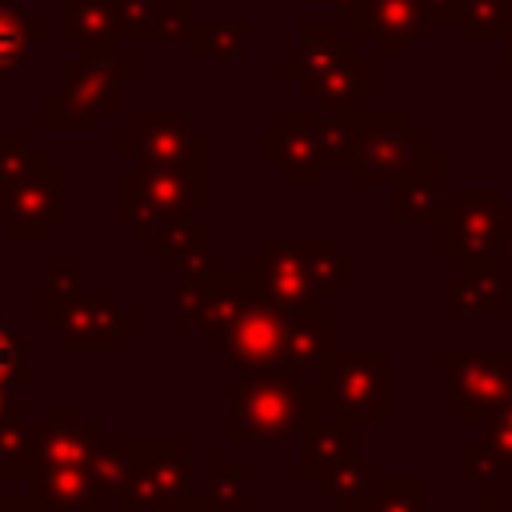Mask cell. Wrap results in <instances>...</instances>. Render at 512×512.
Wrapping results in <instances>:
<instances>
[{
    "label": "cell",
    "mask_w": 512,
    "mask_h": 512,
    "mask_svg": "<svg viewBox=\"0 0 512 512\" xmlns=\"http://www.w3.org/2000/svg\"><path fill=\"white\" fill-rule=\"evenodd\" d=\"M336 340H340V324L332 312L320 308H300L288 316V332H284V364L300 376L320 384L332 356H336Z\"/></svg>",
    "instance_id": "cell-17"
},
{
    "label": "cell",
    "mask_w": 512,
    "mask_h": 512,
    "mask_svg": "<svg viewBox=\"0 0 512 512\" xmlns=\"http://www.w3.org/2000/svg\"><path fill=\"white\" fill-rule=\"evenodd\" d=\"M140 72V60L120 48H80L76 56L60 60V92L72 96L92 116L120 112V84Z\"/></svg>",
    "instance_id": "cell-11"
},
{
    "label": "cell",
    "mask_w": 512,
    "mask_h": 512,
    "mask_svg": "<svg viewBox=\"0 0 512 512\" xmlns=\"http://www.w3.org/2000/svg\"><path fill=\"white\" fill-rule=\"evenodd\" d=\"M512 24V0H464L456 28L472 44H496Z\"/></svg>",
    "instance_id": "cell-36"
},
{
    "label": "cell",
    "mask_w": 512,
    "mask_h": 512,
    "mask_svg": "<svg viewBox=\"0 0 512 512\" xmlns=\"http://www.w3.org/2000/svg\"><path fill=\"white\" fill-rule=\"evenodd\" d=\"M496 48H500V72L512 80V24H508V32L496 40Z\"/></svg>",
    "instance_id": "cell-45"
},
{
    "label": "cell",
    "mask_w": 512,
    "mask_h": 512,
    "mask_svg": "<svg viewBox=\"0 0 512 512\" xmlns=\"http://www.w3.org/2000/svg\"><path fill=\"white\" fill-rule=\"evenodd\" d=\"M316 136H320V164L324 172H352L356 148H360V112H316Z\"/></svg>",
    "instance_id": "cell-31"
},
{
    "label": "cell",
    "mask_w": 512,
    "mask_h": 512,
    "mask_svg": "<svg viewBox=\"0 0 512 512\" xmlns=\"http://www.w3.org/2000/svg\"><path fill=\"white\" fill-rule=\"evenodd\" d=\"M144 444H148V440H108V444L100 440V444H96L88 468H92V480H96V488H100L104 500H116V492L124 488V480H128L132 468L140 464Z\"/></svg>",
    "instance_id": "cell-32"
},
{
    "label": "cell",
    "mask_w": 512,
    "mask_h": 512,
    "mask_svg": "<svg viewBox=\"0 0 512 512\" xmlns=\"http://www.w3.org/2000/svg\"><path fill=\"white\" fill-rule=\"evenodd\" d=\"M48 40V28L20 4H0V80L24 76L28 52Z\"/></svg>",
    "instance_id": "cell-25"
},
{
    "label": "cell",
    "mask_w": 512,
    "mask_h": 512,
    "mask_svg": "<svg viewBox=\"0 0 512 512\" xmlns=\"http://www.w3.org/2000/svg\"><path fill=\"white\" fill-rule=\"evenodd\" d=\"M24 380H28V344L8 324V316L0 312V384L4 388H20Z\"/></svg>",
    "instance_id": "cell-40"
},
{
    "label": "cell",
    "mask_w": 512,
    "mask_h": 512,
    "mask_svg": "<svg viewBox=\"0 0 512 512\" xmlns=\"http://www.w3.org/2000/svg\"><path fill=\"white\" fill-rule=\"evenodd\" d=\"M316 112H284L276 128L260 136V164L280 176L284 188H316L320 184V136Z\"/></svg>",
    "instance_id": "cell-12"
},
{
    "label": "cell",
    "mask_w": 512,
    "mask_h": 512,
    "mask_svg": "<svg viewBox=\"0 0 512 512\" xmlns=\"http://www.w3.org/2000/svg\"><path fill=\"white\" fill-rule=\"evenodd\" d=\"M208 236H212V228L204 224V220H196L192 212H184V216H172V220H164L156 232H152V240H148V248H152V256L156 260H184L188 252H196V248H204L208 244Z\"/></svg>",
    "instance_id": "cell-35"
},
{
    "label": "cell",
    "mask_w": 512,
    "mask_h": 512,
    "mask_svg": "<svg viewBox=\"0 0 512 512\" xmlns=\"http://www.w3.org/2000/svg\"><path fill=\"white\" fill-rule=\"evenodd\" d=\"M0 512H32L28 496H0Z\"/></svg>",
    "instance_id": "cell-46"
},
{
    "label": "cell",
    "mask_w": 512,
    "mask_h": 512,
    "mask_svg": "<svg viewBox=\"0 0 512 512\" xmlns=\"http://www.w3.org/2000/svg\"><path fill=\"white\" fill-rule=\"evenodd\" d=\"M44 128L52 136L60 132H76V136H88V132H100V116H92L88 108H80L72 96L64 92H48L44 96Z\"/></svg>",
    "instance_id": "cell-39"
},
{
    "label": "cell",
    "mask_w": 512,
    "mask_h": 512,
    "mask_svg": "<svg viewBox=\"0 0 512 512\" xmlns=\"http://www.w3.org/2000/svg\"><path fill=\"white\" fill-rule=\"evenodd\" d=\"M140 328L136 312L120 308L116 300H104V296H80L72 304V312L64 316L56 340L64 348H76V352H116L124 336H132Z\"/></svg>",
    "instance_id": "cell-14"
},
{
    "label": "cell",
    "mask_w": 512,
    "mask_h": 512,
    "mask_svg": "<svg viewBox=\"0 0 512 512\" xmlns=\"http://www.w3.org/2000/svg\"><path fill=\"white\" fill-rule=\"evenodd\" d=\"M100 444V420L80 404H48L36 416V464H88Z\"/></svg>",
    "instance_id": "cell-15"
},
{
    "label": "cell",
    "mask_w": 512,
    "mask_h": 512,
    "mask_svg": "<svg viewBox=\"0 0 512 512\" xmlns=\"http://www.w3.org/2000/svg\"><path fill=\"white\" fill-rule=\"evenodd\" d=\"M240 276L256 292L300 312L320 308L324 296L340 292V284L356 276V260L332 240H264L260 252L244 260Z\"/></svg>",
    "instance_id": "cell-2"
},
{
    "label": "cell",
    "mask_w": 512,
    "mask_h": 512,
    "mask_svg": "<svg viewBox=\"0 0 512 512\" xmlns=\"http://www.w3.org/2000/svg\"><path fill=\"white\" fill-rule=\"evenodd\" d=\"M20 136H24V132H0V160H4V152H8V148L20 140Z\"/></svg>",
    "instance_id": "cell-48"
},
{
    "label": "cell",
    "mask_w": 512,
    "mask_h": 512,
    "mask_svg": "<svg viewBox=\"0 0 512 512\" xmlns=\"http://www.w3.org/2000/svg\"><path fill=\"white\" fill-rule=\"evenodd\" d=\"M360 512H428L424 476H376Z\"/></svg>",
    "instance_id": "cell-34"
},
{
    "label": "cell",
    "mask_w": 512,
    "mask_h": 512,
    "mask_svg": "<svg viewBox=\"0 0 512 512\" xmlns=\"http://www.w3.org/2000/svg\"><path fill=\"white\" fill-rule=\"evenodd\" d=\"M176 264H180V276H204V280H220V276H228V264H224L220 256H212L208 244L196 248V252H188V256L176 260Z\"/></svg>",
    "instance_id": "cell-43"
},
{
    "label": "cell",
    "mask_w": 512,
    "mask_h": 512,
    "mask_svg": "<svg viewBox=\"0 0 512 512\" xmlns=\"http://www.w3.org/2000/svg\"><path fill=\"white\" fill-rule=\"evenodd\" d=\"M460 460H464V472L476 480V484H492V480H508L504 476V464H500V456L476 436V440H464L460 444Z\"/></svg>",
    "instance_id": "cell-41"
},
{
    "label": "cell",
    "mask_w": 512,
    "mask_h": 512,
    "mask_svg": "<svg viewBox=\"0 0 512 512\" xmlns=\"http://www.w3.org/2000/svg\"><path fill=\"white\" fill-rule=\"evenodd\" d=\"M116 148L128 160H152L168 168H192L208 172L212 136L192 124L184 112H140L132 128L116 132Z\"/></svg>",
    "instance_id": "cell-9"
},
{
    "label": "cell",
    "mask_w": 512,
    "mask_h": 512,
    "mask_svg": "<svg viewBox=\"0 0 512 512\" xmlns=\"http://www.w3.org/2000/svg\"><path fill=\"white\" fill-rule=\"evenodd\" d=\"M244 380L232 388V416L224 424L228 444L248 440H292L308 416L328 412V396L320 384L300 380L288 364H268L240 372Z\"/></svg>",
    "instance_id": "cell-1"
},
{
    "label": "cell",
    "mask_w": 512,
    "mask_h": 512,
    "mask_svg": "<svg viewBox=\"0 0 512 512\" xmlns=\"http://www.w3.org/2000/svg\"><path fill=\"white\" fill-rule=\"evenodd\" d=\"M84 296V264L76 256H52L44 264V328L56 336L72 304Z\"/></svg>",
    "instance_id": "cell-29"
},
{
    "label": "cell",
    "mask_w": 512,
    "mask_h": 512,
    "mask_svg": "<svg viewBox=\"0 0 512 512\" xmlns=\"http://www.w3.org/2000/svg\"><path fill=\"white\" fill-rule=\"evenodd\" d=\"M480 440L500 456V464H504V476L512 480V424L508 420H500V416H488L484 420V432H480Z\"/></svg>",
    "instance_id": "cell-42"
},
{
    "label": "cell",
    "mask_w": 512,
    "mask_h": 512,
    "mask_svg": "<svg viewBox=\"0 0 512 512\" xmlns=\"http://www.w3.org/2000/svg\"><path fill=\"white\" fill-rule=\"evenodd\" d=\"M320 388L328 396V412H340L356 424H388L392 420V352L336 348Z\"/></svg>",
    "instance_id": "cell-5"
},
{
    "label": "cell",
    "mask_w": 512,
    "mask_h": 512,
    "mask_svg": "<svg viewBox=\"0 0 512 512\" xmlns=\"http://www.w3.org/2000/svg\"><path fill=\"white\" fill-rule=\"evenodd\" d=\"M144 464L168 504V512L192 492V444L184 440H148Z\"/></svg>",
    "instance_id": "cell-26"
},
{
    "label": "cell",
    "mask_w": 512,
    "mask_h": 512,
    "mask_svg": "<svg viewBox=\"0 0 512 512\" xmlns=\"http://www.w3.org/2000/svg\"><path fill=\"white\" fill-rule=\"evenodd\" d=\"M32 512H104V496L88 464H36L24 480Z\"/></svg>",
    "instance_id": "cell-16"
},
{
    "label": "cell",
    "mask_w": 512,
    "mask_h": 512,
    "mask_svg": "<svg viewBox=\"0 0 512 512\" xmlns=\"http://www.w3.org/2000/svg\"><path fill=\"white\" fill-rule=\"evenodd\" d=\"M444 300L452 316H500L512 300V276L504 272V264L460 268L444 280Z\"/></svg>",
    "instance_id": "cell-22"
},
{
    "label": "cell",
    "mask_w": 512,
    "mask_h": 512,
    "mask_svg": "<svg viewBox=\"0 0 512 512\" xmlns=\"http://www.w3.org/2000/svg\"><path fill=\"white\" fill-rule=\"evenodd\" d=\"M444 184H448V152L428 148V156L416 164V172L388 188V216H392V224L440 220L444 208H448L444 204Z\"/></svg>",
    "instance_id": "cell-19"
},
{
    "label": "cell",
    "mask_w": 512,
    "mask_h": 512,
    "mask_svg": "<svg viewBox=\"0 0 512 512\" xmlns=\"http://www.w3.org/2000/svg\"><path fill=\"white\" fill-rule=\"evenodd\" d=\"M204 492L224 508H248V460L244 456H212Z\"/></svg>",
    "instance_id": "cell-38"
},
{
    "label": "cell",
    "mask_w": 512,
    "mask_h": 512,
    "mask_svg": "<svg viewBox=\"0 0 512 512\" xmlns=\"http://www.w3.org/2000/svg\"><path fill=\"white\" fill-rule=\"evenodd\" d=\"M184 48L192 60H240L248 52L244 20H192Z\"/></svg>",
    "instance_id": "cell-30"
},
{
    "label": "cell",
    "mask_w": 512,
    "mask_h": 512,
    "mask_svg": "<svg viewBox=\"0 0 512 512\" xmlns=\"http://www.w3.org/2000/svg\"><path fill=\"white\" fill-rule=\"evenodd\" d=\"M296 440H300V476H308V480H316V476H324L328 468H336L340 460H348L352 452H356V420H348V416H340V412H332L328 420L324 416H308L304 424H300V432H296Z\"/></svg>",
    "instance_id": "cell-21"
},
{
    "label": "cell",
    "mask_w": 512,
    "mask_h": 512,
    "mask_svg": "<svg viewBox=\"0 0 512 512\" xmlns=\"http://www.w3.org/2000/svg\"><path fill=\"white\" fill-rule=\"evenodd\" d=\"M8 408H12V396H8V388H4V384H0V416H4V412H8Z\"/></svg>",
    "instance_id": "cell-49"
},
{
    "label": "cell",
    "mask_w": 512,
    "mask_h": 512,
    "mask_svg": "<svg viewBox=\"0 0 512 512\" xmlns=\"http://www.w3.org/2000/svg\"><path fill=\"white\" fill-rule=\"evenodd\" d=\"M60 216H64V172H56L52 164H40L32 176L8 188L4 228L12 244H40Z\"/></svg>",
    "instance_id": "cell-13"
},
{
    "label": "cell",
    "mask_w": 512,
    "mask_h": 512,
    "mask_svg": "<svg viewBox=\"0 0 512 512\" xmlns=\"http://www.w3.org/2000/svg\"><path fill=\"white\" fill-rule=\"evenodd\" d=\"M372 484H376V464H372V456H356V452L348 460H340L336 468H328L324 476H316V492L328 496L336 504V512H360Z\"/></svg>",
    "instance_id": "cell-28"
},
{
    "label": "cell",
    "mask_w": 512,
    "mask_h": 512,
    "mask_svg": "<svg viewBox=\"0 0 512 512\" xmlns=\"http://www.w3.org/2000/svg\"><path fill=\"white\" fill-rule=\"evenodd\" d=\"M372 88H376V56L368 52H352V56H344L340 64H332L312 88H308V96L316 100V112H352L364 96H372Z\"/></svg>",
    "instance_id": "cell-24"
},
{
    "label": "cell",
    "mask_w": 512,
    "mask_h": 512,
    "mask_svg": "<svg viewBox=\"0 0 512 512\" xmlns=\"http://www.w3.org/2000/svg\"><path fill=\"white\" fill-rule=\"evenodd\" d=\"M60 32L76 48H124L120 0H60Z\"/></svg>",
    "instance_id": "cell-23"
},
{
    "label": "cell",
    "mask_w": 512,
    "mask_h": 512,
    "mask_svg": "<svg viewBox=\"0 0 512 512\" xmlns=\"http://www.w3.org/2000/svg\"><path fill=\"white\" fill-rule=\"evenodd\" d=\"M200 204H208V172L168 168L152 160H128L116 172V216L120 224H132L140 244H148L164 220L184 216Z\"/></svg>",
    "instance_id": "cell-3"
},
{
    "label": "cell",
    "mask_w": 512,
    "mask_h": 512,
    "mask_svg": "<svg viewBox=\"0 0 512 512\" xmlns=\"http://www.w3.org/2000/svg\"><path fill=\"white\" fill-rule=\"evenodd\" d=\"M432 140L404 112H360V148L352 160L356 188H392L412 176Z\"/></svg>",
    "instance_id": "cell-6"
},
{
    "label": "cell",
    "mask_w": 512,
    "mask_h": 512,
    "mask_svg": "<svg viewBox=\"0 0 512 512\" xmlns=\"http://www.w3.org/2000/svg\"><path fill=\"white\" fill-rule=\"evenodd\" d=\"M248 296H252V284H248L244 276H232V272H228V276L216 284L212 304H208V312H204V320H200V332H204V340H208L212 352H220V344H224L228 328L236 324L240 308L248 304Z\"/></svg>",
    "instance_id": "cell-33"
},
{
    "label": "cell",
    "mask_w": 512,
    "mask_h": 512,
    "mask_svg": "<svg viewBox=\"0 0 512 512\" xmlns=\"http://www.w3.org/2000/svg\"><path fill=\"white\" fill-rule=\"evenodd\" d=\"M300 4H304V8H332V12H340L348 0H300Z\"/></svg>",
    "instance_id": "cell-47"
},
{
    "label": "cell",
    "mask_w": 512,
    "mask_h": 512,
    "mask_svg": "<svg viewBox=\"0 0 512 512\" xmlns=\"http://www.w3.org/2000/svg\"><path fill=\"white\" fill-rule=\"evenodd\" d=\"M444 256L460 268H492L504 264V248L512 244V204L492 184H472L456 204L444 208Z\"/></svg>",
    "instance_id": "cell-4"
},
{
    "label": "cell",
    "mask_w": 512,
    "mask_h": 512,
    "mask_svg": "<svg viewBox=\"0 0 512 512\" xmlns=\"http://www.w3.org/2000/svg\"><path fill=\"white\" fill-rule=\"evenodd\" d=\"M512 392V348H448L444 404L464 424H484Z\"/></svg>",
    "instance_id": "cell-8"
},
{
    "label": "cell",
    "mask_w": 512,
    "mask_h": 512,
    "mask_svg": "<svg viewBox=\"0 0 512 512\" xmlns=\"http://www.w3.org/2000/svg\"><path fill=\"white\" fill-rule=\"evenodd\" d=\"M360 44L348 36V28L340 20H304L300 24V44H296V56H284L280 60V76L284 80H296L300 92L308 96V88L332 68L340 64L344 56H352Z\"/></svg>",
    "instance_id": "cell-18"
},
{
    "label": "cell",
    "mask_w": 512,
    "mask_h": 512,
    "mask_svg": "<svg viewBox=\"0 0 512 512\" xmlns=\"http://www.w3.org/2000/svg\"><path fill=\"white\" fill-rule=\"evenodd\" d=\"M480 512H500V508H480Z\"/></svg>",
    "instance_id": "cell-52"
},
{
    "label": "cell",
    "mask_w": 512,
    "mask_h": 512,
    "mask_svg": "<svg viewBox=\"0 0 512 512\" xmlns=\"http://www.w3.org/2000/svg\"><path fill=\"white\" fill-rule=\"evenodd\" d=\"M4 216H8V192L0 188V224H4Z\"/></svg>",
    "instance_id": "cell-50"
},
{
    "label": "cell",
    "mask_w": 512,
    "mask_h": 512,
    "mask_svg": "<svg viewBox=\"0 0 512 512\" xmlns=\"http://www.w3.org/2000/svg\"><path fill=\"white\" fill-rule=\"evenodd\" d=\"M108 512H124V508H116V504H112V508H108Z\"/></svg>",
    "instance_id": "cell-51"
},
{
    "label": "cell",
    "mask_w": 512,
    "mask_h": 512,
    "mask_svg": "<svg viewBox=\"0 0 512 512\" xmlns=\"http://www.w3.org/2000/svg\"><path fill=\"white\" fill-rule=\"evenodd\" d=\"M172 512H248V508H224V504H216L208 492H188Z\"/></svg>",
    "instance_id": "cell-44"
},
{
    "label": "cell",
    "mask_w": 512,
    "mask_h": 512,
    "mask_svg": "<svg viewBox=\"0 0 512 512\" xmlns=\"http://www.w3.org/2000/svg\"><path fill=\"white\" fill-rule=\"evenodd\" d=\"M336 20L376 60H408L432 32V0H348Z\"/></svg>",
    "instance_id": "cell-7"
},
{
    "label": "cell",
    "mask_w": 512,
    "mask_h": 512,
    "mask_svg": "<svg viewBox=\"0 0 512 512\" xmlns=\"http://www.w3.org/2000/svg\"><path fill=\"white\" fill-rule=\"evenodd\" d=\"M288 316L292 308H284L280 300L264 296L252 288L248 304L240 308L236 324L228 328L220 356L232 372H252V368H268V364H284V332H288Z\"/></svg>",
    "instance_id": "cell-10"
},
{
    "label": "cell",
    "mask_w": 512,
    "mask_h": 512,
    "mask_svg": "<svg viewBox=\"0 0 512 512\" xmlns=\"http://www.w3.org/2000/svg\"><path fill=\"white\" fill-rule=\"evenodd\" d=\"M220 280H204V276H180L176 280V292H172V332L176 336L200 328V320H204V312H208L212 292H216Z\"/></svg>",
    "instance_id": "cell-37"
},
{
    "label": "cell",
    "mask_w": 512,
    "mask_h": 512,
    "mask_svg": "<svg viewBox=\"0 0 512 512\" xmlns=\"http://www.w3.org/2000/svg\"><path fill=\"white\" fill-rule=\"evenodd\" d=\"M36 468V420L24 404L12 400V408L0 416V480H28Z\"/></svg>",
    "instance_id": "cell-27"
},
{
    "label": "cell",
    "mask_w": 512,
    "mask_h": 512,
    "mask_svg": "<svg viewBox=\"0 0 512 512\" xmlns=\"http://www.w3.org/2000/svg\"><path fill=\"white\" fill-rule=\"evenodd\" d=\"M124 44H184L192 0H120Z\"/></svg>",
    "instance_id": "cell-20"
}]
</instances>
